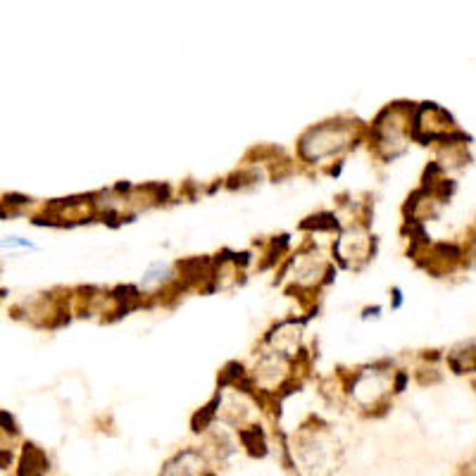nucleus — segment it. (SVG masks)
Returning a JSON list of instances; mask_svg holds the SVG:
<instances>
[{"mask_svg": "<svg viewBox=\"0 0 476 476\" xmlns=\"http://www.w3.org/2000/svg\"><path fill=\"white\" fill-rule=\"evenodd\" d=\"M219 402H222V397L217 395L208 407H203L200 412H196V417H193V421H191L193 431H196V433H203V431H208V429H210V424H212L215 417H217V407H219Z\"/></svg>", "mask_w": 476, "mask_h": 476, "instance_id": "nucleus-4", "label": "nucleus"}, {"mask_svg": "<svg viewBox=\"0 0 476 476\" xmlns=\"http://www.w3.org/2000/svg\"><path fill=\"white\" fill-rule=\"evenodd\" d=\"M238 441L243 443L245 453L250 457H257V460H262V457H267L269 448H267V438H264V431L260 426H248V429H238Z\"/></svg>", "mask_w": 476, "mask_h": 476, "instance_id": "nucleus-3", "label": "nucleus"}, {"mask_svg": "<svg viewBox=\"0 0 476 476\" xmlns=\"http://www.w3.org/2000/svg\"><path fill=\"white\" fill-rule=\"evenodd\" d=\"M379 312H381V307L374 305V307H369V310H365V317H376Z\"/></svg>", "mask_w": 476, "mask_h": 476, "instance_id": "nucleus-12", "label": "nucleus"}, {"mask_svg": "<svg viewBox=\"0 0 476 476\" xmlns=\"http://www.w3.org/2000/svg\"><path fill=\"white\" fill-rule=\"evenodd\" d=\"M12 462H15V455H12V450L10 448H0V469H10L12 467Z\"/></svg>", "mask_w": 476, "mask_h": 476, "instance_id": "nucleus-9", "label": "nucleus"}, {"mask_svg": "<svg viewBox=\"0 0 476 476\" xmlns=\"http://www.w3.org/2000/svg\"><path fill=\"white\" fill-rule=\"evenodd\" d=\"M50 472V460L36 443H24L20 462H17V476H46Z\"/></svg>", "mask_w": 476, "mask_h": 476, "instance_id": "nucleus-2", "label": "nucleus"}, {"mask_svg": "<svg viewBox=\"0 0 476 476\" xmlns=\"http://www.w3.org/2000/svg\"><path fill=\"white\" fill-rule=\"evenodd\" d=\"M0 429H3V433H8L10 438L20 436V426H17L15 417L10 412H5V409H0Z\"/></svg>", "mask_w": 476, "mask_h": 476, "instance_id": "nucleus-7", "label": "nucleus"}, {"mask_svg": "<svg viewBox=\"0 0 476 476\" xmlns=\"http://www.w3.org/2000/svg\"><path fill=\"white\" fill-rule=\"evenodd\" d=\"M409 381V374L407 372H397L395 374V383H393V393H402L405 390V386Z\"/></svg>", "mask_w": 476, "mask_h": 476, "instance_id": "nucleus-10", "label": "nucleus"}, {"mask_svg": "<svg viewBox=\"0 0 476 476\" xmlns=\"http://www.w3.org/2000/svg\"><path fill=\"white\" fill-rule=\"evenodd\" d=\"M167 276H172L170 267H167L165 262H158V264H153V267H150L146 274H143L141 284L148 288V286H155V284H160V281H165Z\"/></svg>", "mask_w": 476, "mask_h": 476, "instance_id": "nucleus-6", "label": "nucleus"}, {"mask_svg": "<svg viewBox=\"0 0 476 476\" xmlns=\"http://www.w3.org/2000/svg\"><path fill=\"white\" fill-rule=\"evenodd\" d=\"M0 248H34V243L27 238H5L0 240Z\"/></svg>", "mask_w": 476, "mask_h": 476, "instance_id": "nucleus-8", "label": "nucleus"}, {"mask_svg": "<svg viewBox=\"0 0 476 476\" xmlns=\"http://www.w3.org/2000/svg\"><path fill=\"white\" fill-rule=\"evenodd\" d=\"M300 229H315V231H331V229H339V222L331 212H319L315 217H307V222L300 224Z\"/></svg>", "mask_w": 476, "mask_h": 476, "instance_id": "nucleus-5", "label": "nucleus"}, {"mask_svg": "<svg viewBox=\"0 0 476 476\" xmlns=\"http://www.w3.org/2000/svg\"><path fill=\"white\" fill-rule=\"evenodd\" d=\"M160 476H217L210 469V462L203 450L184 448L162 465Z\"/></svg>", "mask_w": 476, "mask_h": 476, "instance_id": "nucleus-1", "label": "nucleus"}, {"mask_svg": "<svg viewBox=\"0 0 476 476\" xmlns=\"http://www.w3.org/2000/svg\"><path fill=\"white\" fill-rule=\"evenodd\" d=\"M402 305V291H400V288H393V307H395V310H397V307H400Z\"/></svg>", "mask_w": 476, "mask_h": 476, "instance_id": "nucleus-11", "label": "nucleus"}]
</instances>
